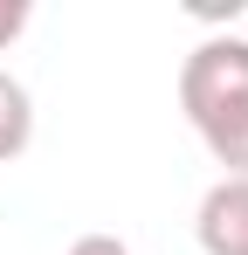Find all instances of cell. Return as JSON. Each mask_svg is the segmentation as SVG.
I'll return each mask as SVG.
<instances>
[{
    "mask_svg": "<svg viewBox=\"0 0 248 255\" xmlns=\"http://www.w3.org/2000/svg\"><path fill=\"white\" fill-rule=\"evenodd\" d=\"M21 28H28V0H0V48L14 42Z\"/></svg>",
    "mask_w": 248,
    "mask_h": 255,
    "instance_id": "cell-4",
    "label": "cell"
},
{
    "mask_svg": "<svg viewBox=\"0 0 248 255\" xmlns=\"http://www.w3.org/2000/svg\"><path fill=\"white\" fill-rule=\"evenodd\" d=\"M28 138H35V104H28V90L0 69V166H7V159H21V152H28Z\"/></svg>",
    "mask_w": 248,
    "mask_h": 255,
    "instance_id": "cell-3",
    "label": "cell"
},
{
    "mask_svg": "<svg viewBox=\"0 0 248 255\" xmlns=\"http://www.w3.org/2000/svg\"><path fill=\"white\" fill-rule=\"evenodd\" d=\"M69 255H131V249H124L118 235H83V242H76Z\"/></svg>",
    "mask_w": 248,
    "mask_h": 255,
    "instance_id": "cell-5",
    "label": "cell"
},
{
    "mask_svg": "<svg viewBox=\"0 0 248 255\" xmlns=\"http://www.w3.org/2000/svg\"><path fill=\"white\" fill-rule=\"evenodd\" d=\"M193 235H200L207 255H248V179H214L200 193V214H193Z\"/></svg>",
    "mask_w": 248,
    "mask_h": 255,
    "instance_id": "cell-2",
    "label": "cell"
},
{
    "mask_svg": "<svg viewBox=\"0 0 248 255\" xmlns=\"http://www.w3.org/2000/svg\"><path fill=\"white\" fill-rule=\"evenodd\" d=\"M179 111L228 179H248V42L207 35L179 69Z\"/></svg>",
    "mask_w": 248,
    "mask_h": 255,
    "instance_id": "cell-1",
    "label": "cell"
}]
</instances>
